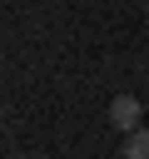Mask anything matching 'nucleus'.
<instances>
[{
	"label": "nucleus",
	"mask_w": 149,
	"mask_h": 159,
	"mask_svg": "<svg viewBox=\"0 0 149 159\" xmlns=\"http://www.w3.org/2000/svg\"><path fill=\"white\" fill-rule=\"evenodd\" d=\"M124 159H149V129H139V134L124 139Z\"/></svg>",
	"instance_id": "nucleus-2"
},
{
	"label": "nucleus",
	"mask_w": 149,
	"mask_h": 159,
	"mask_svg": "<svg viewBox=\"0 0 149 159\" xmlns=\"http://www.w3.org/2000/svg\"><path fill=\"white\" fill-rule=\"evenodd\" d=\"M139 119H144V109H139V99H134V94H114V99H109V124H114V129H124V139H129V134H139Z\"/></svg>",
	"instance_id": "nucleus-1"
}]
</instances>
